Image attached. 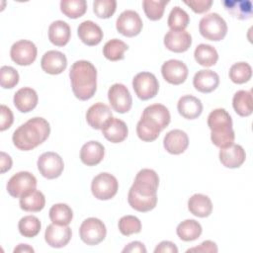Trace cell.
I'll return each instance as SVG.
<instances>
[{
	"instance_id": "obj_11",
	"label": "cell",
	"mask_w": 253,
	"mask_h": 253,
	"mask_svg": "<svg viewBox=\"0 0 253 253\" xmlns=\"http://www.w3.org/2000/svg\"><path fill=\"white\" fill-rule=\"evenodd\" d=\"M142 20L137 12L126 10L120 14L116 22V28L119 33L125 37L137 36L142 30Z\"/></svg>"
},
{
	"instance_id": "obj_15",
	"label": "cell",
	"mask_w": 253,
	"mask_h": 253,
	"mask_svg": "<svg viewBox=\"0 0 253 253\" xmlns=\"http://www.w3.org/2000/svg\"><path fill=\"white\" fill-rule=\"evenodd\" d=\"M208 126L212 134H220L232 131V119L224 109L218 108L211 111L208 117Z\"/></svg>"
},
{
	"instance_id": "obj_18",
	"label": "cell",
	"mask_w": 253,
	"mask_h": 253,
	"mask_svg": "<svg viewBox=\"0 0 253 253\" xmlns=\"http://www.w3.org/2000/svg\"><path fill=\"white\" fill-rule=\"evenodd\" d=\"M112 117V111L109 106L101 102L92 105L86 113V121L88 125L95 129H102Z\"/></svg>"
},
{
	"instance_id": "obj_31",
	"label": "cell",
	"mask_w": 253,
	"mask_h": 253,
	"mask_svg": "<svg viewBox=\"0 0 253 253\" xmlns=\"http://www.w3.org/2000/svg\"><path fill=\"white\" fill-rule=\"evenodd\" d=\"M222 4L225 10L238 20H247L252 16V4L249 0H226Z\"/></svg>"
},
{
	"instance_id": "obj_32",
	"label": "cell",
	"mask_w": 253,
	"mask_h": 253,
	"mask_svg": "<svg viewBox=\"0 0 253 253\" xmlns=\"http://www.w3.org/2000/svg\"><path fill=\"white\" fill-rule=\"evenodd\" d=\"M232 106L234 111L241 117L250 116L253 112V99L251 91L239 90L232 99Z\"/></svg>"
},
{
	"instance_id": "obj_38",
	"label": "cell",
	"mask_w": 253,
	"mask_h": 253,
	"mask_svg": "<svg viewBox=\"0 0 253 253\" xmlns=\"http://www.w3.org/2000/svg\"><path fill=\"white\" fill-rule=\"evenodd\" d=\"M41 221L35 215H26L19 220L18 228L21 235L27 238L37 236L41 231Z\"/></svg>"
},
{
	"instance_id": "obj_13",
	"label": "cell",
	"mask_w": 253,
	"mask_h": 253,
	"mask_svg": "<svg viewBox=\"0 0 253 253\" xmlns=\"http://www.w3.org/2000/svg\"><path fill=\"white\" fill-rule=\"evenodd\" d=\"M161 73L168 83L179 85L185 82L188 77L189 70L183 61L178 59H169L162 64Z\"/></svg>"
},
{
	"instance_id": "obj_9",
	"label": "cell",
	"mask_w": 253,
	"mask_h": 253,
	"mask_svg": "<svg viewBox=\"0 0 253 253\" xmlns=\"http://www.w3.org/2000/svg\"><path fill=\"white\" fill-rule=\"evenodd\" d=\"M38 49L36 44L28 40H20L13 43L10 49L11 59L18 65L32 64L37 58Z\"/></svg>"
},
{
	"instance_id": "obj_16",
	"label": "cell",
	"mask_w": 253,
	"mask_h": 253,
	"mask_svg": "<svg viewBox=\"0 0 253 253\" xmlns=\"http://www.w3.org/2000/svg\"><path fill=\"white\" fill-rule=\"evenodd\" d=\"M192 44V37L185 30H170L164 36V45L173 52H184Z\"/></svg>"
},
{
	"instance_id": "obj_37",
	"label": "cell",
	"mask_w": 253,
	"mask_h": 253,
	"mask_svg": "<svg viewBox=\"0 0 253 253\" xmlns=\"http://www.w3.org/2000/svg\"><path fill=\"white\" fill-rule=\"evenodd\" d=\"M127 48V44L123 41L119 39H112L105 43L103 47V54L111 61H118L125 57L124 53Z\"/></svg>"
},
{
	"instance_id": "obj_21",
	"label": "cell",
	"mask_w": 253,
	"mask_h": 253,
	"mask_svg": "<svg viewBox=\"0 0 253 253\" xmlns=\"http://www.w3.org/2000/svg\"><path fill=\"white\" fill-rule=\"evenodd\" d=\"M77 34L81 42L87 45H97L103 40L102 29L93 21L87 20L79 24Z\"/></svg>"
},
{
	"instance_id": "obj_28",
	"label": "cell",
	"mask_w": 253,
	"mask_h": 253,
	"mask_svg": "<svg viewBox=\"0 0 253 253\" xmlns=\"http://www.w3.org/2000/svg\"><path fill=\"white\" fill-rule=\"evenodd\" d=\"M19 204L23 211L37 212L44 208L45 198L41 191L33 189L20 197Z\"/></svg>"
},
{
	"instance_id": "obj_39",
	"label": "cell",
	"mask_w": 253,
	"mask_h": 253,
	"mask_svg": "<svg viewBox=\"0 0 253 253\" xmlns=\"http://www.w3.org/2000/svg\"><path fill=\"white\" fill-rule=\"evenodd\" d=\"M60 10L65 16L71 19H77L85 14L87 2L85 0H61Z\"/></svg>"
},
{
	"instance_id": "obj_5",
	"label": "cell",
	"mask_w": 253,
	"mask_h": 253,
	"mask_svg": "<svg viewBox=\"0 0 253 253\" xmlns=\"http://www.w3.org/2000/svg\"><path fill=\"white\" fill-rule=\"evenodd\" d=\"M119 182L117 178L107 172H103L95 176L91 183V191L93 196L102 201L112 199L118 192Z\"/></svg>"
},
{
	"instance_id": "obj_47",
	"label": "cell",
	"mask_w": 253,
	"mask_h": 253,
	"mask_svg": "<svg viewBox=\"0 0 253 253\" xmlns=\"http://www.w3.org/2000/svg\"><path fill=\"white\" fill-rule=\"evenodd\" d=\"M0 113H1V119H0V130L4 131L7 128H9L14 121L13 113L12 111L5 105H1L0 107Z\"/></svg>"
},
{
	"instance_id": "obj_51",
	"label": "cell",
	"mask_w": 253,
	"mask_h": 253,
	"mask_svg": "<svg viewBox=\"0 0 253 253\" xmlns=\"http://www.w3.org/2000/svg\"><path fill=\"white\" fill-rule=\"evenodd\" d=\"M0 155H1V157H0V167H1L0 172L3 174V173H5V172H7L8 170L11 169V167H12V158L10 157V155L5 153L4 151H1Z\"/></svg>"
},
{
	"instance_id": "obj_30",
	"label": "cell",
	"mask_w": 253,
	"mask_h": 253,
	"mask_svg": "<svg viewBox=\"0 0 253 253\" xmlns=\"http://www.w3.org/2000/svg\"><path fill=\"white\" fill-rule=\"evenodd\" d=\"M142 117L154 122L161 128V130L169 125L171 120L169 110L162 104H153L146 107L143 110Z\"/></svg>"
},
{
	"instance_id": "obj_40",
	"label": "cell",
	"mask_w": 253,
	"mask_h": 253,
	"mask_svg": "<svg viewBox=\"0 0 253 253\" xmlns=\"http://www.w3.org/2000/svg\"><path fill=\"white\" fill-rule=\"evenodd\" d=\"M252 76L251 66L244 61L234 63L229 69V78L233 83L243 84L248 82Z\"/></svg>"
},
{
	"instance_id": "obj_34",
	"label": "cell",
	"mask_w": 253,
	"mask_h": 253,
	"mask_svg": "<svg viewBox=\"0 0 253 253\" xmlns=\"http://www.w3.org/2000/svg\"><path fill=\"white\" fill-rule=\"evenodd\" d=\"M194 56L196 61L205 67H210L212 66L216 63L218 59V53L216 49L207 43H201L199 44L194 51Z\"/></svg>"
},
{
	"instance_id": "obj_3",
	"label": "cell",
	"mask_w": 253,
	"mask_h": 253,
	"mask_svg": "<svg viewBox=\"0 0 253 253\" xmlns=\"http://www.w3.org/2000/svg\"><path fill=\"white\" fill-rule=\"evenodd\" d=\"M159 185V177L158 174L148 168L141 169L136 174L133 184L130 187L128 193L133 195L146 198L153 199L157 198V189Z\"/></svg>"
},
{
	"instance_id": "obj_52",
	"label": "cell",
	"mask_w": 253,
	"mask_h": 253,
	"mask_svg": "<svg viewBox=\"0 0 253 253\" xmlns=\"http://www.w3.org/2000/svg\"><path fill=\"white\" fill-rule=\"evenodd\" d=\"M34 253L35 250L33 247H31L28 244H19L17 247L14 249V253Z\"/></svg>"
},
{
	"instance_id": "obj_8",
	"label": "cell",
	"mask_w": 253,
	"mask_h": 253,
	"mask_svg": "<svg viewBox=\"0 0 253 253\" xmlns=\"http://www.w3.org/2000/svg\"><path fill=\"white\" fill-rule=\"evenodd\" d=\"M40 173L46 179L59 177L64 169L62 158L55 152L47 151L42 153L37 162Z\"/></svg>"
},
{
	"instance_id": "obj_20",
	"label": "cell",
	"mask_w": 253,
	"mask_h": 253,
	"mask_svg": "<svg viewBox=\"0 0 253 253\" xmlns=\"http://www.w3.org/2000/svg\"><path fill=\"white\" fill-rule=\"evenodd\" d=\"M102 133L109 141L119 143L126 138L128 129L124 121L112 117L102 127Z\"/></svg>"
},
{
	"instance_id": "obj_26",
	"label": "cell",
	"mask_w": 253,
	"mask_h": 253,
	"mask_svg": "<svg viewBox=\"0 0 253 253\" xmlns=\"http://www.w3.org/2000/svg\"><path fill=\"white\" fill-rule=\"evenodd\" d=\"M179 114L188 120H194L200 117L203 112V104L200 99L192 95L182 96L177 104Z\"/></svg>"
},
{
	"instance_id": "obj_29",
	"label": "cell",
	"mask_w": 253,
	"mask_h": 253,
	"mask_svg": "<svg viewBox=\"0 0 253 253\" xmlns=\"http://www.w3.org/2000/svg\"><path fill=\"white\" fill-rule=\"evenodd\" d=\"M188 209L192 214L198 217H207L212 211V204L208 196L195 194L188 201Z\"/></svg>"
},
{
	"instance_id": "obj_14",
	"label": "cell",
	"mask_w": 253,
	"mask_h": 253,
	"mask_svg": "<svg viewBox=\"0 0 253 253\" xmlns=\"http://www.w3.org/2000/svg\"><path fill=\"white\" fill-rule=\"evenodd\" d=\"M71 228L68 225H59L51 223L47 225L44 232L45 242L53 248H62L68 244L71 239Z\"/></svg>"
},
{
	"instance_id": "obj_45",
	"label": "cell",
	"mask_w": 253,
	"mask_h": 253,
	"mask_svg": "<svg viewBox=\"0 0 253 253\" xmlns=\"http://www.w3.org/2000/svg\"><path fill=\"white\" fill-rule=\"evenodd\" d=\"M0 79L2 88L11 89L18 84L19 73L14 67L4 65L0 69Z\"/></svg>"
},
{
	"instance_id": "obj_2",
	"label": "cell",
	"mask_w": 253,
	"mask_h": 253,
	"mask_svg": "<svg viewBox=\"0 0 253 253\" xmlns=\"http://www.w3.org/2000/svg\"><path fill=\"white\" fill-rule=\"evenodd\" d=\"M69 77L73 94L79 100L92 98L97 90V70L87 60H77L70 68Z\"/></svg>"
},
{
	"instance_id": "obj_44",
	"label": "cell",
	"mask_w": 253,
	"mask_h": 253,
	"mask_svg": "<svg viewBox=\"0 0 253 253\" xmlns=\"http://www.w3.org/2000/svg\"><path fill=\"white\" fill-rule=\"evenodd\" d=\"M117 8L116 0H95L93 2L94 13L102 19H108L112 17Z\"/></svg>"
},
{
	"instance_id": "obj_43",
	"label": "cell",
	"mask_w": 253,
	"mask_h": 253,
	"mask_svg": "<svg viewBox=\"0 0 253 253\" xmlns=\"http://www.w3.org/2000/svg\"><path fill=\"white\" fill-rule=\"evenodd\" d=\"M119 230L125 236L138 233L141 230V222L134 215H125L119 220Z\"/></svg>"
},
{
	"instance_id": "obj_22",
	"label": "cell",
	"mask_w": 253,
	"mask_h": 253,
	"mask_svg": "<svg viewBox=\"0 0 253 253\" xmlns=\"http://www.w3.org/2000/svg\"><path fill=\"white\" fill-rule=\"evenodd\" d=\"M219 84V76L216 72L210 69L199 70L194 78L193 85L199 92L211 93L217 88Z\"/></svg>"
},
{
	"instance_id": "obj_48",
	"label": "cell",
	"mask_w": 253,
	"mask_h": 253,
	"mask_svg": "<svg viewBox=\"0 0 253 253\" xmlns=\"http://www.w3.org/2000/svg\"><path fill=\"white\" fill-rule=\"evenodd\" d=\"M217 246L216 244L211 240H206L202 242L199 246L190 248L187 250V252H217Z\"/></svg>"
},
{
	"instance_id": "obj_36",
	"label": "cell",
	"mask_w": 253,
	"mask_h": 253,
	"mask_svg": "<svg viewBox=\"0 0 253 253\" xmlns=\"http://www.w3.org/2000/svg\"><path fill=\"white\" fill-rule=\"evenodd\" d=\"M49 218L52 223L59 225H68L73 217L71 208L66 204H55L49 209Z\"/></svg>"
},
{
	"instance_id": "obj_23",
	"label": "cell",
	"mask_w": 253,
	"mask_h": 253,
	"mask_svg": "<svg viewBox=\"0 0 253 253\" xmlns=\"http://www.w3.org/2000/svg\"><path fill=\"white\" fill-rule=\"evenodd\" d=\"M246 158V153L243 147L239 144H231L226 148L219 150V161L227 168L240 167Z\"/></svg>"
},
{
	"instance_id": "obj_10",
	"label": "cell",
	"mask_w": 253,
	"mask_h": 253,
	"mask_svg": "<svg viewBox=\"0 0 253 253\" xmlns=\"http://www.w3.org/2000/svg\"><path fill=\"white\" fill-rule=\"evenodd\" d=\"M36 187L37 179L28 171H21L14 174L7 183V191L13 198H20L25 193L36 189Z\"/></svg>"
},
{
	"instance_id": "obj_41",
	"label": "cell",
	"mask_w": 253,
	"mask_h": 253,
	"mask_svg": "<svg viewBox=\"0 0 253 253\" xmlns=\"http://www.w3.org/2000/svg\"><path fill=\"white\" fill-rule=\"evenodd\" d=\"M189 22H190V17L188 13L185 10H183L181 7L175 6L172 8L169 14L167 24L170 30L179 31V30H185Z\"/></svg>"
},
{
	"instance_id": "obj_19",
	"label": "cell",
	"mask_w": 253,
	"mask_h": 253,
	"mask_svg": "<svg viewBox=\"0 0 253 253\" xmlns=\"http://www.w3.org/2000/svg\"><path fill=\"white\" fill-rule=\"evenodd\" d=\"M163 145L167 152L175 155L181 154L189 145L188 134L182 129H172L164 136Z\"/></svg>"
},
{
	"instance_id": "obj_12",
	"label": "cell",
	"mask_w": 253,
	"mask_h": 253,
	"mask_svg": "<svg viewBox=\"0 0 253 253\" xmlns=\"http://www.w3.org/2000/svg\"><path fill=\"white\" fill-rule=\"evenodd\" d=\"M108 99L113 110L121 114L128 112L132 105L129 91L122 83H115L109 88Z\"/></svg>"
},
{
	"instance_id": "obj_17",
	"label": "cell",
	"mask_w": 253,
	"mask_h": 253,
	"mask_svg": "<svg viewBox=\"0 0 253 253\" xmlns=\"http://www.w3.org/2000/svg\"><path fill=\"white\" fill-rule=\"evenodd\" d=\"M41 66L42 69L48 74H60L67 66V58L61 51L48 50L42 55Z\"/></svg>"
},
{
	"instance_id": "obj_33",
	"label": "cell",
	"mask_w": 253,
	"mask_h": 253,
	"mask_svg": "<svg viewBox=\"0 0 253 253\" xmlns=\"http://www.w3.org/2000/svg\"><path fill=\"white\" fill-rule=\"evenodd\" d=\"M202 225L195 219H186L180 222L176 228L178 237L183 241H194L202 234Z\"/></svg>"
},
{
	"instance_id": "obj_7",
	"label": "cell",
	"mask_w": 253,
	"mask_h": 253,
	"mask_svg": "<svg viewBox=\"0 0 253 253\" xmlns=\"http://www.w3.org/2000/svg\"><path fill=\"white\" fill-rule=\"evenodd\" d=\"M132 88L136 96L145 101L156 96L159 90V83L153 73L143 71L133 77Z\"/></svg>"
},
{
	"instance_id": "obj_35",
	"label": "cell",
	"mask_w": 253,
	"mask_h": 253,
	"mask_svg": "<svg viewBox=\"0 0 253 253\" xmlns=\"http://www.w3.org/2000/svg\"><path fill=\"white\" fill-rule=\"evenodd\" d=\"M161 131V128L151 120L142 117L136 125L137 136L143 141H153L155 140Z\"/></svg>"
},
{
	"instance_id": "obj_25",
	"label": "cell",
	"mask_w": 253,
	"mask_h": 253,
	"mask_svg": "<svg viewBox=\"0 0 253 253\" xmlns=\"http://www.w3.org/2000/svg\"><path fill=\"white\" fill-rule=\"evenodd\" d=\"M14 105L21 113L31 112L38 105L39 97L36 92L31 87H23L19 89L14 95Z\"/></svg>"
},
{
	"instance_id": "obj_27",
	"label": "cell",
	"mask_w": 253,
	"mask_h": 253,
	"mask_svg": "<svg viewBox=\"0 0 253 253\" xmlns=\"http://www.w3.org/2000/svg\"><path fill=\"white\" fill-rule=\"evenodd\" d=\"M71 30L69 25L61 20L52 22L48 28V40L56 46H64L70 40Z\"/></svg>"
},
{
	"instance_id": "obj_24",
	"label": "cell",
	"mask_w": 253,
	"mask_h": 253,
	"mask_svg": "<svg viewBox=\"0 0 253 253\" xmlns=\"http://www.w3.org/2000/svg\"><path fill=\"white\" fill-rule=\"evenodd\" d=\"M105 155L103 144L96 140H90L83 144L80 150V159L87 166H95L99 164Z\"/></svg>"
},
{
	"instance_id": "obj_1",
	"label": "cell",
	"mask_w": 253,
	"mask_h": 253,
	"mask_svg": "<svg viewBox=\"0 0 253 253\" xmlns=\"http://www.w3.org/2000/svg\"><path fill=\"white\" fill-rule=\"evenodd\" d=\"M50 133L48 122L42 117H35L21 125L14 132V145L24 151L32 150L44 142Z\"/></svg>"
},
{
	"instance_id": "obj_49",
	"label": "cell",
	"mask_w": 253,
	"mask_h": 253,
	"mask_svg": "<svg viewBox=\"0 0 253 253\" xmlns=\"http://www.w3.org/2000/svg\"><path fill=\"white\" fill-rule=\"evenodd\" d=\"M177 253V246L171 241H161L154 249V253Z\"/></svg>"
},
{
	"instance_id": "obj_42",
	"label": "cell",
	"mask_w": 253,
	"mask_h": 253,
	"mask_svg": "<svg viewBox=\"0 0 253 253\" xmlns=\"http://www.w3.org/2000/svg\"><path fill=\"white\" fill-rule=\"evenodd\" d=\"M167 3V0H143L142 6L146 17L151 21H157L161 19Z\"/></svg>"
},
{
	"instance_id": "obj_6",
	"label": "cell",
	"mask_w": 253,
	"mask_h": 253,
	"mask_svg": "<svg viewBox=\"0 0 253 253\" xmlns=\"http://www.w3.org/2000/svg\"><path fill=\"white\" fill-rule=\"evenodd\" d=\"M107 234L104 222L96 217L86 218L80 225L79 235L87 245H97L102 242Z\"/></svg>"
},
{
	"instance_id": "obj_4",
	"label": "cell",
	"mask_w": 253,
	"mask_h": 253,
	"mask_svg": "<svg viewBox=\"0 0 253 253\" xmlns=\"http://www.w3.org/2000/svg\"><path fill=\"white\" fill-rule=\"evenodd\" d=\"M200 34L209 41H221L227 33V24L217 13L204 16L199 23Z\"/></svg>"
},
{
	"instance_id": "obj_46",
	"label": "cell",
	"mask_w": 253,
	"mask_h": 253,
	"mask_svg": "<svg viewBox=\"0 0 253 253\" xmlns=\"http://www.w3.org/2000/svg\"><path fill=\"white\" fill-rule=\"evenodd\" d=\"M186 5H188L195 13L201 14L209 11L212 5L211 0H186L184 1Z\"/></svg>"
},
{
	"instance_id": "obj_50",
	"label": "cell",
	"mask_w": 253,
	"mask_h": 253,
	"mask_svg": "<svg viewBox=\"0 0 253 253\" xmlns=\"http://www.w3.org/2000/svg\"><path fill=\"white\" fill-rule=\"evenodd\" d=\"M124 253H146V248L144 246V244L140 241H132L130 243H128L127 245H126V247L123 249Z\"/></svg>"
}]
</instances>
